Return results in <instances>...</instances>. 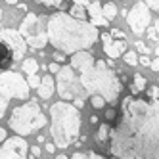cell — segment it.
<instances>
[{"mask_svg": "<svg viewBox=\"0 0 159 159\" xmlns=\"http://www.w3.org/2000/svg\"><path fill=\"white\" fill-rule=\"evenodd\" d=\"M150 67H152V69H153L155 73H159V56H157V58L152 61V65H150Z\"/></svg>", "mask_w": 159, "mask_h": 159, "instance_id": "36", "label": "cell"}, {"mask_svg": "<svg viewBox=\"0 0 159 159\" xmlns=\"http://www.w3.org/2000/svg\"><path fill=\"white\" fill-rule=\"evenodd\" d=\"M134 84H136V88H138L140 92H142V90H146V84H148L146 77H142L140 73H136V75H134Z\"/></svg>", "mask_w": 159, "mask_h": 159, "instance_id": "25", "label": "cell"}, {"mask_svg": "<svg viewBox=\"0 0 159 159\" xmlns=\"http://www.w3.org/2000/svg\"><path fill=\"white\" fill-rule=\"evenodd\" d=\"M155 56H159V48H155Z\"/></svg>", "mask_w": 159, "mask_h": 159, "instance_id": "46", "label": "cell"}, {"mask_svg": "<svg viewBox=\"0 0 159 159\" xmlns=\"http://www.w3.org/2000/svg\"><path fill=\"white\" fill-rule=\"evenodd\" d=\"M140 63L146 65V67H150V65H152V60H150V58H140Z\"/></svg>", "mask_w": 159, "mask_h": 159, "instance_id": "40", "label": "cell"}, {"mask_svg": "<svg viewBox=\"0 0 159 159\" xmlns=\"http://www.w3.org/2000/svg\"><path fill=\"white\" fill-rule=\"evenodd\" d=\"M100 39H102V42H107V40H111V35L109 33H100Z\"/></svg>", "mask_w": 159, "mask_h": 159, "instance_id": "37", "label": "cell"}, {"mask_svg": "<svg viewBox=\"0 0 159 159\" xmlns=\"http://www.w3.org/2000/svg\"><path fill=\"white\" fill-rule=\"evenodd\" d=\"M146 92H148V98H152V100H157L159 98V86H150V88H146Z\"/></svg>", "mask_w": 159, "mask_h": 159, "instance_id": "28", "label": "cell"}, {"mask_svg": "<svg viewBox=\"0 0 159 159\" xmlns=\"http://www.w3.org/2000/svg\"><path fill=\"white\" fill-rule=\"evenodd\" d=\"M48 69H50L52 73H58L61 67H60V63H58V61H54V63H50V65H48Z\"/></svg>", "mask_w": 159, "mask_h": 159, "instance_id": "34", "label": "cell"}, {"mask_svg": "<svg viewBox=\"0 0 159 159\" xmlns=\"http://www.w3.org/2000/svg\"><path fill=\"white\" fill-rule=\"evenodd\" d=\"M56 159H69V157H67V155H58Z\"/></svg>", "mask_w": 159, "mask_h": 159, "instance_id": "45", "label": "cell"}, {"mask_svg": "<svg viewBox=\"0 0 159 159\" xmlns=\"http://www.w3.org/2000/svg\"><path fill=\"white\" fill-rule=\"evenodd\" d=\"M146 4L152 10H159V0H146Z\"/></svg>", "mask_w": 159, "mask_h": 159, "instance_id": "33", "label": "cell"}, {"mask_svg": "<svg viewBox=\"0 0 159 159\" xmlns=\"http://www.w3.org/2000/svg\"><path fill=\"white\" fill-rule=\"evenodd\" d=\"M96 60H94V56L90 54L88 50H79V52H75V54H71V67L75 71H79L81 73L83 69H86V67H90Z\"/></svg>", "mask_w": 159, "mask_h": 159, "instance_id": "12", "label": "cell"}, {"mask_svg": "<svg viewBox=\"0 0 159 159\" xmlns=\"http://www.w3.org/2000/svg\"><path fill=\"white\" fill-rule=\"evenodd\" d=\"M136 50H138V52H142V54H148V52H150V48H148V46H146V44H144L142 40H138V42H136Z\"/></svg>", "mask_w": 159, "mask_h": 159, "instance_id": "30", "label": "cell"}, {"mask_svg": "<svg viewBox=\"0 0 159 159\" xmlns=\"http://www.w3.org/2000/svg\"><path fill=\"white\" fill-rule=\"evenodd\" d=\"M52 58H54V61H58V63H61V61L65 60V58H63V52H60V50L56 52V54L52 56Z\"/></svg>", "mask_w": 159, "mask_h": 159, "instance_id": "32", "label": "cell"}, {"mask_svg": "<svg viewBox=\"0 0 159 159\" xmlns=\"http://www.w3.org/2000/svg\"><path fill=\"white\" fill-rule=\"evenodd\" d=\"M125 50H127V39H117V40H107L104 42V52L107 58H121V56L125 54Z\"/></svg>", "mask_w": 159, "mask_h": 159, "instance_id": "14", "label": "cell"}, {"mask_svg": "<svg viewBox=\"0 0 159 159\" xmlns=\"http://www.w3.org/2000/svg\"><path fill=\"white\" fill-rule=\"evenodd\" d=\"M27 150L29 144L23 136H12V138H6L0 146V159H27Z\"/></svg>", "mask_w": 159, "mask_h": 159, "instance_id": "10", "label": "cell"}, {"mask_svg": "<svg viewBox=\"0 0 159 159\" xmlns=\"http://www.w3.org/2000/svg\"><path fill=\"white\" fill-rule=\"evenodd\" d=\"M0 21H2V10H0Z\"/></svg>", "mask_w": 159, "mask_h": 159, "instance_id": "47", "label": "cell"}, {"mask_svg": "<svg viewBox=\"0 0 159 159\" xmlns=\"http://www.w3.org/2000/svg\"><path fill=\"white\" fill-rule=\"evenodd\" d=\"M123 117L109 132L111 159H159V98L127 96Z\"/></svg>", "mask_w": 159, "mask_h": 159, "instance_id": "1", "label": "cell"}, {"mask_svg": "<svg viewBox=\"0 0 159 159\" xmlns=\"http://www.w3.org/2000/svg\"><path fill=\"white\" fill-rule=\"evenodd\" d=\"M21 67H23V73H27V75H37V71H39V61L35 58H27Z\"/></svg>", "mask_w": 159, "mask_h": 159, "instance_id": "21", "label": "cell"}, {"mask_svg": "<svg viewBox=\"0 0 159 159\" xmlns=\"http://www.w3.org/2000/svg\"><path fill=\"white\" fill-rule=\"evenodd\" d=\"M86 12H88V21L94 23L96 27H106L109 23V21L104 17V14H102V4L98 0H92V2L86 4Z\"/></svg>", "mask_w": 159, "mask_h": 159, "instance_id": "13", "label": "cell"}, {"mask_svg": "<svg viewBox=\"0 0 159 159\" xmlns=\"http://www.w3.org/2000/svg\"><path fill=\"white\" fill-rule=\"evenodd\" d=\"M150 21H152V16H150V6L146 2H136L127 14V23L130 27V31L134 35H144L150 27Z\"/></svg>", "mask_w": 159, "mask_h": 159, "instance_id": "8", "label": "cell"}, {"mask_svg": "<svg viewBox=\"0 0 159 159\" xmlns=\"http://www.w3.org/2000/svg\"><path fill=\"white\" fill-rule=\"evenodd\" d=\"M0 84H4L8 88V92L12 94V98L17 100H27L29 98V83L16 71H2L0 73Z\"/></svg>", "mask_w": 159, "mask_h": 159, "instance_id": "9", "label": "cell"}, {"mask_svg": "<svg viewBox=\"0 0 159 159\" xmlns=\"http://www.w3.org/2000/svg\"><path fill=\"white\" fill-rule=\"evenodd\" d=\"M69 14L77 19H88V12H86V4H79V2H73L69 6Z\"/></svg>", "mask_w": 159, "mask_h": 159, "instance_id": "18", "label": "cell"}, {"mask_svg": "<svg viewBox=\"0 0 159 159\" xmlns=\"http://www.w3.org/2000/svg\"><path fill=\"white\" fill-rule=\"evenodd\" d=\"M10 100H12V94L8 92V88H6L4 84H0V117H4Z\"/></svg>", "mask_w": 159, "mask_h": 159, "instance_id": "19", "label": "cell"}, {"mask_svg": "<svg viewBox=\"0 0 159 159\" xmlns=\"http://www.w3.org/2000/svg\"><path fill=\"white\" fill-rule=\"evenodd\" d=\"M4 140H6V130H4L2 127H0V144H2Z\"/></svg>", "mask_w": 159, "mask_h": 159, "instance_id": "41", "label": "cell"}, {"mask_svg": "<svg viewBox=\"0 0 159 159\" xmlns=\"http://www.w3.org/2000/svg\"><path fill=\"white\" fill-rule=\"evenodd\" d=\"M17 8H19V10H21V12H27V6H25V4H19V6H17Z\"/></svg>", "mask_w": 159, "mask_h": 159, "instance_id": "44", "label": "cell"}, {"mask_svg": "<svg viewBox=\"0 0 159 159\" xmlns=\"http://www.w3.org/2000/svg\"><path fill=\"white\" fill-rule=\"evenodd\" d=\"M98 39V27L88 19H77L65 12H56L48 17V42L63 54L88 50Z\"/></svg>", "mask_w": 159, "mask_h": 159, "instance_id": "2", "label": "cell"}, {"mask_svg": "<svg viewBox=\"0 0 159 159\" xmlns=\"http://www.w3.org/2000/svg\"><path fill=\"white\" fill-rule=\"evenodd\" d=\"M54 88H56L54 79H52L50 75H46V77H42V83H40V86H39L37 90H39V96H40L42 100H48V98L54 94Z\"/></svg>", "mask_w": 159, "mask_h": 159, "instance_id": "17", "label": "cell"}, {"mask_svg": "<svg viewBox=\"0 0 159 159\" xmlns=\"http://www.w3.org/2000/svg\"><path fill=\"white\" fill-rule=\"evenodd\" d=\"M117 12H119L117 6L113 4V2H109V0H107L106 4H102V14H104V17H106L107 21H113V19H115V17H117Z\"/></svg>", "mask_w": 159, "mask_h": 159, "instance_id": "20", "label": "cell"}, {"mask_svg": "<svg viewBox=\"0 0 159 159\" xmlns=\"http://www.w3.org/2000/svg\"><path fill=\"white\" fill-rule=\"evenodd\" d=\"M90 123L96 125V123H98V117H96V115H92V117H90Z\"/></svg>", "mask_w": 159, "mask_h": 159, "instance_id": "43", "label": "cell"}, {"mask_svg": "<svg viewBox=\"0 0 159 159\" xmlns=\"http://www.w3.org/2000/svg\"><path fill=\"white\" fill-rule=\"evenodd\" d=\"M71 159H106V157L100 153H94V152H77V153H73Z\"/></svg>", "mask_w": 159, "mask_h": 159, "instance_id": "22", "label": "cell"}, {"mask_svg": "<svg viewBox=\"0 0 159 159\" xmlns=\"http://www.w3.org/2000/svg\"><path fill=\"white\" fill-rule=\"evenodd\" d=\"M37 4L44 6V8H58V10H63L67 8V4H73V2H79V4H88L92 2V0H35Z\"/></svg>", "mask_w": 159, "mask_h": 159, "instance_id": "16", "label": "cell"}, {"mask_svg": "<svg viewBox=\"0 0 159 159\" xmlns=\"http://www.w3.org/2000/svg\"><path fill=\"white\" fill-rule=\"evenodd\" d=\"M27 83H29L31 88H39L40 83H42V79H39L37 75H29V77H27Z\"/></svg>", "mask_w": 159, "mask_h": 159, "instance_id": "27", "label": "cell"}, {"mask_svg": "<svg viewBox=\"0 0 159 159\" xmlns=\"http://www.w3.org/2000/svg\"><path fill=\"white\" fill-rule=\"evenodd\" d=\"M8 123H10V129H12L16 134L27 136V134L35 132V130L42 129L44 125H46V115L40 111L37 102L33 100V102H27L23 106L14 107Z\"/></svg>", "mask_w": 159, "mask_h": 159, "instance_id": "5", "label": "cell"}, {"mask_svg": "<svg viewBox=\"0 0 159 159\" xmlns=\"http://www.w3.org/2000/svg\"><path fill=\"white\" fill-rule=\"evenodd\" d=\"M104 104H106V98L102 94H92V96H90V106H92L94 109H102Z\"/></svg>", "mask_w": 159, "mask_h": 159, "instance_id": "23", "label": "cell"}, {"mask_svg": "<svg viewBox=\"0 0 159 159\" xmlns=\"http://www.w3.org/2000/svg\"><path fill=\"white\" fill-rule=\"evenodd\" d=\"M50 119V132L54 144L58 148L71 146L81 130V109L75 104H67V100H61L52 104Z\"/></svg>", "mask_w": 159, "mask_h": 159, "instance_id": "3", "label": "cell"}, {"mask_svg": "<svg viewBox=\"0 0 159 159\" xmlns=\"http://www.w3.org/2000/svg\"><path fill=\"white\" fill-rule=\"evenodd\" d=\"M109 132H111L109 123H104V125L100 127V130H98V140H100V142H106V140L109 138Z\"/></svg>", "mask_w": 159, "mask_h": 159, "instance_id": "24", "label": "cell"}, {"mask_svg": "<svg viewBox=\"0 0 159 159\" xmlns=\"http://www.w3.org/2000/svg\"><path fill=\"white\" fill-rule=\"evenodd\" d=\"M73 104H75V106H77L79 109H81V107L84 106V100H81V98H77V100H73Z\"/></svg>", "mask_w": 159, "mask_h": 159, "instance_id": "38", "label": "cell"}, {"mask_svg": "<svg viewBox=\"0 0 159 159\" xmlns=\"http://www.w3.org/2000/svg\"><path fill=\"white\" fill-rule=\"evenodd\" d=\"M56 86H58V94L61 96V100L73 102L77 98L86 100L90 98V94L86 92L84 84L81 83V77L75 73V69L71 65H63L58 71V77H56Z\"/></svg>", "mask_w": 159, "mask_h": 159, "instance_id": "7", "label": "cell"}, {"mask_svg": "<svg viewBox=\"0 0 159 159\" xmlns=\"http://www.w3.org/2000/svg\"><path fill=\"white\" fill-rule=\"evenodd\" d=\"M111 37H115V39H127L121 29H111Z\"/></svg>", "mask_w": 159, "mask_h": 159, "instance_id": "31", "label": "cell"}, {"mask_svg": "<svg viewBox=\"0 0 159 159\" xmlns=\"http://www.w3.org/2000/svg\"><path fill=\"white\" fill-rule=\"evenodd\" d=\"M115 117H117V111L115 109H113V107H109L107 111H106V119L111 123V121H115Z\"/></svg>", "mask_w": 159, "mask_h": 159, "instance_id": "29", "label": "cell"}, {"mask_svg": "<svg viewBox=\"0 0 159 159\" xmlns=\"http://www.w3.org/2000/svg\"><path fill=\"white\" fill-rule=\"evenodd\" d=\"M19 33L33 50H42L48 44V17L27 12L25 19L19 25Z\"/></svg>", "mask_w": 159, "mask_h": 159, "instance_id": "6", "label": "cell"}, {"mask_svg": "<svg viewBox=\"0 0 159 159\" xmlns=\"http://www.w3.org/2000/svg\"><path fill=\"white\" fill-rule=\"evenodd\" d=\"M0 39L6 40V42L10 44V48L14 50L16 60H19V58H23V56H25L29 44L25 42V39H23V35L19 33V29H12V27L0 29Z\"/></svg>", "mask_w": 159, "mask_h": 159, "instance_id": "11", "label": "cell"}, {"mask_svg": "<svg viewBox=\"0 0 159 159\" xmlns=\"http://www.w3.org/2000/svg\"><path fill=\"white\" fill-rule=\"evenodd\" d=\"M79 77L90 96L102 94L106 102H115L121 92V79L109 69L104 60H96L90 67L83 69Z\"/></svg>", "mask_w": 159, "mask_h": 159, "instance_id": "4", "label": "cell"}, {"mask_svg": "<svg viewBox=\"0 0 159 159\" xmlns=\"http://www.w3.org/2000/svg\"><path fill=\"white\" fill-rule=\"evenodd\" d=\"M125 63H129V65L138 63V56H136V52H127L125 54Z\"/></svg>", "mask_w": 159, "mask_h": 159, "instance_id": "26", "label": "cell"}, {"mask_svg": "<svg viewBox=\"0 0 159 159\" xmlns=\"http://www.w3.org/2000/svg\"><path fill=\"white\" fill-rule=\"evenodd\" d=\"M31 157H40V148L39 146H33L31 148Z\"/></svg>", "mask_w": 159, "mask_h": 159, "instance_id": "35", "label": "cell"}, {"mask_svg": "<svg viewBox=\"0 0 159 159\" xmlns=\"http://www.w3.org/2000/svg\"><path fill=\"white\" fill-rule=\"evenodd\" d=\"M4 2L10 4V6H16V4H17V0H4Z\"/></svg>", "mask_w": 159, "mask_h": 159, "instance_id": "42", "label": "cell"}, {"mask_svg": "<svg viewBox=\"0 0 159 159\" xmlns=\"http://www.w3.org/2000/svg\"><path fill=\"white\" fill-rule=\"evenodd\" d=\"M56 148H58L56 144H46V152H48V153H54V152H56Z\"/></svg>", "mask_w": 159, "mask_h": 159, "instance_id": "39", "label": "cell"}, {"mask_svg": "<svg viewBox=\"0 0 159 159\" xmlns=\"http://www.w3.org/2000/svg\"><path fill=\"white\" fill-rule=\"evenodd\" d=\"M14 60H16L14 50L10 48V44H8L6 40L0 39V71L8 69V67L14 63Z\"/></svg>", "mask_w": 159, "mask_h": 159, "instance_id": "15", "label": "cell"}]
</instances>
